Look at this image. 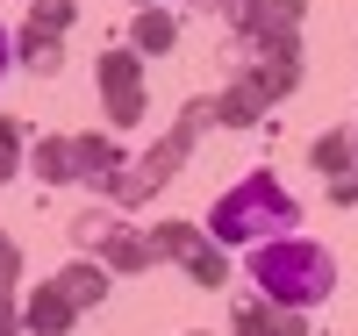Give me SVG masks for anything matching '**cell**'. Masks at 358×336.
Wrapping results in <instances>:
<instances>
[{"label":"cell","mask_w":358,"mask_h":336,"mask_svg":"<svg viewBox=\"0 0 358 336\" xmlns=\"http://www.w3.org/2000/svg\"><path fill=\"white\" fill-rule=\"evenodd\" d=\"M251 279H258V300H273V308H315L337 286V258L301 236H265L251 243Z\"/></svg>","instance_id":"6da1fadb"},{"label":"cell","mask_w":358,"mask_h":336,"mask_svg":"<svg viewBox=\"0 0 358 336\" xmlns=\"http://www.w3.org/2000/svg\"><path fill=\"white\" fill-rule=\"evenodd\" d=\"M294 222H301V207H294V193L273 172H251L244 187H229L208 207V236L215 243H265V236H287Z\"/></svg>","instance_id":"7a4b0ae2"},{"label":"cell","mask_w":358,"mask_h":336,"mask_svg":"<svg viewBox=\"0 0 358 336\" xmlns=\"http://www.w3.org/2000/svg\"><path fill=\"white\" fill-rule=\"evenodd\" d=\"M208 122H215V108H208V101H194V108L179 115L172 129H165V136H158V143H151V150L136 158V165H115V172L101 179L108 207H136V200H151L158 187H172V172L187 165V150L201 143V129H208Z\"/></svg>","instance_id":"3957f363"},{"label":"cell","mask_w":358,"mask_h":336,"mask_svg":"<svg viewBox=\"0 0 358 336\" xmlns=\"http://www.w3.org/2000/svg\"><path fill=\"white\" fill-rule=\"evenodd\" d=\"M29 165H36V179H43V187H72V179L101 187V179L122 165V150H115L108 136H43Z\"/></svg>","instance_id":"277c9868"},{"label":"cell","mask_w":358,"mask_h":336,"mask_svg":"<svg viewBox=\"0 0 358 336\" xmlns=\"http://www.w3.org/2000/svg\"><path fill=\"white\" fill-rule=\"evenodd\" d=\"M151 251H158V258H172L194 286H222V279H229L222 243L208 236L201 222H151Z\"/></svg>","instance_id":"5b68a950"},{"label":"cell","mask_w":358,"mask_h":336,"mask_svg":"<svg viewBox=\"0 0 358 336\" xmlns=\"http://www.w3.org/2000/svg\"><path fill=\"white\" fill-rule=\"evenodd\" d=\"M236 79L258 86L265 101H280L301 86V43L294 36H251V43H236Z\"/></svg>","instance_id":"8992f818"},{"label":"cell","mask_w":358,"mask_h":336,"mask_svg":"<svg viewBox=\"0 0 358 336\" xmlns=\"http://www.w3.org/2000/svg\"><path fill=\"white\" fill-rule=\"evenodd\" d=\"M101 108L115 129L143 122V57L136 50H101Z\"/></svg>","instance_id":"52a82bcc"},{"label":"cell","mask_w":358,"mask_h":336,"mask_svg":"<svg viewBox=\"0 0 358 336\" xmlns=\"http://www.w3.org/2000/svg\"><path fill=\"white\" fill-rule=\"evenodd\" d=\"M236 29V43H251V36H294L301 29V0H229V15Z\"/></svg>","instance_id":"ba28073f"},{"label":"cell","mask_w":358,"mask_h":336,"mask_svg":"<svg viewBox=\"0 0 358 336\" xmlns=\"http://www.w3.org/2000/svg\"><path fill=\"white\" fill-rule=\"evenodd\" d=\"M158 251H151V236L143 229H129V222H115L108 236H101V272H143Z\"/></svg>","instance_id":"9c48e42d"},{"label":"cell","mask_w":358,"mask_h":336,"mask_svg":"<svg viewBox=\"0 0 358 336\" xmlns=\"http://www.w3.org/2000/svg\"><path fill=\"white\" fill-rule=\"evenodd\" d=\"M236 336H308V322H301V308L244 300V308H236Z\"/></svg>","instance_id":"30bf717a"},{"label":"cell","mask_w":358,"mask_h":336,"mask_svg":"<svg viewBox=\"0 0 358 336\" xmlns=\"http://www.w3.org/2000/svg\"><path fill=\"white\" fill-rule=\"evenodd\" d=\"M208 108H215V122H229V129H258V122H265V108H273V101H265L258 86L229 79V86H222V94L208 101Z\"/></svg>","instance_id":"8fae6325"},{"label":"cell","mask_w":358,"mask_h":336,"mask_svg":"<svg viewBox=\"0 0 358 336\" xmlns=\"http://www.w3.org/2000/svg\"><path fill=\"white\" fill-rule=\"evenodd\" d=\"M22 329H29V336H65V329H72V308H65V293H57L50 279L22 300Z\"/></svg>","instance_id":"7c38bea8"},{"label":"cell","mask_w":358,"mask_h":336,"mask_svg":"<svg viewBox=\"0 0 358 336\" xmlns=\"http://www.w3.org/2000/svg\"><path fill=\"white\" fill-rule=\"evenodd\" d=\"M50 286H57V293H65V308L79 315V308H94V300L108 293V272L79 258V265H65V272H57V279H50Z\"/></svg>","instance_id":"4fadbf2b"},{"label":"cell","mask_w":358,"mask_h":336,"mask_svg":"<svg viewBox=\"0 0 358 336\" xmlns=\"http://www.w3.org/2000/svg\"><path fill=\"white\" fill-rule=\"evenodd\" d=\"M315 172L330 179V187L358 172V143H351V129H330V136H315Z\"/></svg>","instance_id":"5bb4252c"},{"label":"cell","mask_w":358,"mask_h":336,"mask_svg":"<svg viewBox=\"0 0 358 336\" xmlns=\"http://www.w3.org/2000/svg\"><path fill=\"white\" fill-rule=\"evenodd\" d=\"M172 36H179V22H172L165 8H143V15H136V29H129V43H136V57H151V50L165 57V50H172Z\"/></svg>","instance_id":"9a60e30c"},{"label":"cell","mask_w":358,"mask_h":336,"mask_svg":"<svg viewBox=\"0 0 358 336\" xmlns=\"http://www.w3.org/2000/svg\"><path fill=\"white\" fill-rule=\"evenodd\" d=\"M72 29V0H36L29 8V22H22V36H36V43H57Z\"/></svg>","instance_id":"2e32d148"},{"label":"cell","mask_w":358,"mask_h":336,"mask_svg":"<svg viewBox=\"0 0 358 336\" xmlns=\"http://www.w3.org/2000/svg\"><path fill=\"white\" fill-rule=\"evenodd\" d=\"M8 57H22V65H29V72H43V79L65 65V50H57V43H36V36H15V50H8Z\"/></svg>","instance_id":"e0dca14e"},{"label":"cell","mask_w":358,"mask_h":336,"mask_svg":"<svg viewBox=\"0 0 358 336\" xmlns=\"http://www.w3.org/2000/svg\"><path fill=\"white\" fill-rule=\"evenodd\" d=\"M108 229H115V207H86V215H72V243H79V251H101Z\"/></svg>","instance_id":"ac0fdd59"},{"label":"cell","mask_w":358,"mask_h":336,"mask_svg":"<svg viewBox=\"0 0 358 336\" xmlns=\"http://www.w3.org/2000/svg\"><path fill=\"white\" fill-rule=\"evenodd\" d=\"M22 143H29V136H22V122H15V115H0V179H15V172H22Z\"/></svg>","instance_id":"d6986e66"},{"label":"cell","mask_w":358,"mask_h":336,"mask_svg":"<svg viewBox=\"0 0 358 336\" xmlns=\"http://www.w3.org/2000/svg\"><path fill=\"white\" fill-rule=\"evenodd\" d=\"M15 272H22V251H15V243H8V236H0V293H8V286H15Z\"/></svg>","instance_id":"ffe728a7"},{"label":"cell","mask_w":358,"mask_h":336,"mask_svg":"<svg viewBox=\"0 0 358 336\" xmlns=\"http://www.w3.org/2000/svg\"><path fill=\"white\" fill-rule=\"evenodd\" d=\"M0 336H22V308H15V293H0Z\"/></svg>","instance_id":"44dd1931"},{"label":"cell","mask_w":358,"mask_h":336,"mask_svg":"<svg viewBox=\"0 0 358 336\" xmlns=\"http://www.w3.org/2000/svg\"><path fill=\"white\" fill-rule=\"evenodd\" d=\"M0 72H8V29H0Z\"/></svg>","instance_id":"7402d4cb"},{"label":"cell","mask_w":358,"mask_h":336,"mask_svg":"<svg viewBox=\"0 0 358 336\" xmlns=\"http://www.w3.org/2000/svg\"><path fill=\"white\" fill-rule=\"evenodd\" d=\"M143 8H158V0H143Z\"/></svg>","instance_id":"603a6c76"},{"label":"cell","mask_w":358,"mask_h":336,"mask_svg":"<svg viewBox=\"0 0 358 336\" xmlns=\"http://www.w3.org/2000/svg\"><path fill=\"white\" fill-rule=\"evenodd\" d=\"M194 336H208V329H194Z\"/></svg>","instance_id":"cb8c5ba5"},{"label":"cell","mask_w":358,"mask_h":336,"mask_svg":"<svg viewBox=\"0 0 358 336\" xmlns=\"http://www.w3.org/2000/svg\"><path fill=\"white\" fill-rule=\"evenodd\" d=\"M351 143H358V129H351Z\"/></svg>","instance_id":"d4e9b609"}]
</instances>
